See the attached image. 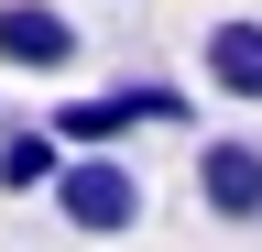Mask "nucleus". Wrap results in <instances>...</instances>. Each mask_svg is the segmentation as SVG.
I'll return each mask as SVG.
<instances>
[{"instance_id":"7ed1b4c3","label":"nucleus","mask_w":262,"mask_h":252,"mask_svg":"<svg viewBox=\"0 0 262 252\" xmlns=\"http://www.w3.org/2000/svg\"><path fill=\"white\" fill-rule=\"evenodd\" d=\"M196 198H208V219H229V230H262V143L208 132L196 143Z\"/></svg>"},{"instance_id":"f257e3e1","label":"nucleus","mask_w":262,"mask_h":252,"mask_svg":"<svg viewBox=\"0 0 262 252\" xmlns=\"http://www.w3.org/2000/svg\"><path fill=\"white\" fill-rule=\"evenodd\" d=\"M142 176H131L120 165V143L110 153H66V176H55V219H66V230H77V241H120V230H142Z\"/></svg>"},{"instance_id":"20e7f679","label":"nucleus","mask_w":262,"mask_h":252,"mask_svg":"<svg viewBox=\"0 0 262 252\" xmlns=\"http://www.w3.org/2000/svg\"><path fill=\"white\" fill-rule=\"evenodd\" d=\"M196 77H208L219 99L262 110V11H219V22H208V44H196Z\"/></svg>"},{"instance_id":"39448f33","label":"nucleus","mask_w":262,"mask_h":252,"mask_svg":"<svg viewBox=\"0 0 262 252\" xmlns=\"http://www.w3.org/2000/svg\"><path fill=\"white\" fill-rule=\"evenodd\" d=\"M55 176H66L55 121H11V132H0V198H33V186H55Z\"/></svg>"},{"instance_id":"f03ea898","label":"nucleus","mask_w":262,"mask_h":252,"mask_svg":"<svg viewBox=\"0 0 262 252\" xmlns=\"http://www.w3.org/2000/svg\"><path fill=\"white\" fill-rule=\"evenodd\" d=\"M77 11H55V0H0V77H66L77 66Z\"/></svg>"}]
</instances>
